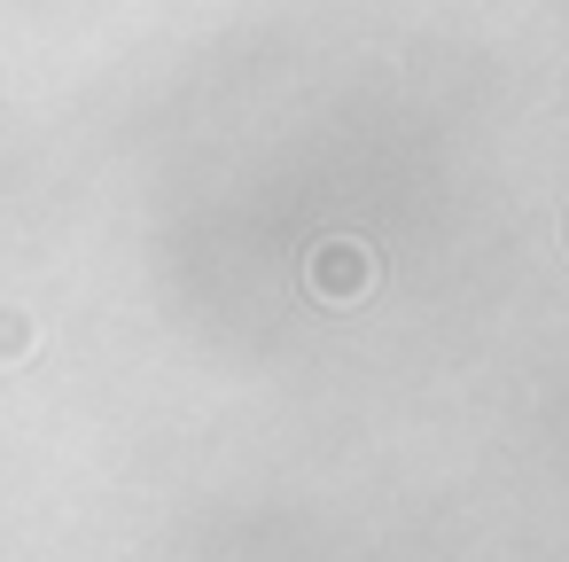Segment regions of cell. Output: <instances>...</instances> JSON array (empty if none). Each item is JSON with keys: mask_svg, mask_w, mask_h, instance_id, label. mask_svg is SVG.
I'll return each instance as SVG.
<instances>
[{"mask_svg": "<svg viewBox=\"0 0 569 562\" xmlns=\"http://www.w3.org/2000/svg\"><path fill=\"white\" fill-rule=\"evenodd\" d=\"M367 282H375V258L359 243H320L312 250V289L320 297H343L351 305V297H367Z\"/></svg>", "mask_w": 569, "mask_h": 562, "instance_id": "1", "label": "cell"}, {"mask_svg": "<svg viewBox=\"0 0 569 562\" xmlns=\"http://www.w3.org/2000/svg\"><path fill=\"white\" fill-rule=\"evenodd\" d=\"M17 352H32V321L0 305V359H17Z\"/></svg>", "mask_w": 569, "mask_h": 562, "instance_id": "2", "label": "cell"}]
</instances>
